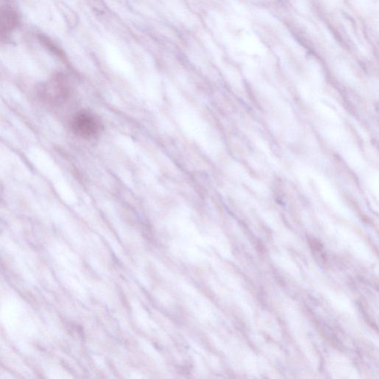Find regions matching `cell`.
Instances as JSON below:
<instances>
[{"instance_id": "6da1fadb", "label": "cell", "mask_w": 379, "mask_h": 379, "mask_svg": "<svg viewBox=\"0 0 379 379\" xmlns=\"http://www.w3.org/2000/svg\"><path fill=\"white\" fill-rule=\"evenodd\" d=\"M71 127L76 135L85 139L97 136L103 128L96 116L85 111L74 117Z\"/></svg>"}, {"instance_id": "7a4b0ae2", "label": "cell", "mask_w": 379, "mask_h": 379, "mask_svg": "<svg viewBox=\"0 0 379 379\" xmlns=\"http://www.w3.org/2000/svg\"><path fill=\"white\" fill-rule=\"evenodd\" d=\"M42 98L51 103H59L68 97L69 89L62 76L53 78L47 84L42 85L40 91Z\"/></svg>"}, {"instance_id": "3957f363", "label": "cell", "mask_w": 379, "mask_h": 379, "mask_svg": "<svg viewBox=\"0 0 379 379\" xmlns=\"http://www.w3.org/2000/svg\"><path fill=\"white\" fill-rule=\"evenodd\" d=\"M21 17L13 7H0V39L6 40L19 27Z\"/></svg>"}]
</instances>
